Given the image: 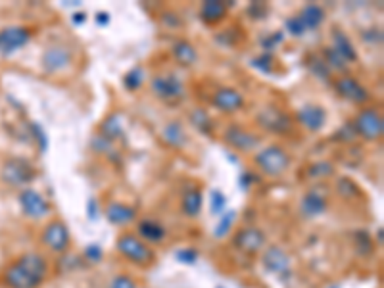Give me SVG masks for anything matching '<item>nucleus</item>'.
<instances>
[{
  "label": "nucleus",
  "mask_w": 384,
  "mask_h": 288,
  "mask_svg": "<svg viewBox=\"0 0 384 288\" xmlns=\"http://www.w3.org/2000/svg\"><path fill=\"white\" fill-rule=\"evenodd\" d=\"M48 275V261L35 252L23 254L4 271V285L8 288H37Z\"/></svg>",
  "instance_id": "obj_1"
},
{
  "label": "nucleus",
  "mask_w": 384,
  "mask_h": 288,
  "mask_svg": "<svg viewBox=\"0 0 384 288\" xmlns=\"http://www.w3.org/2000/svg\"><path fill=\"white\" fill-rule=\"evenodd\" d=\"M254 163L267 177H281L292 165V156L281 144H269L254 156Z\"/></svg>",
  "instance_id": "obj_2"
},
{
  "label": "nucleus",
  "mask_w": 384,
  "mask_h": 288,
  "mask_svg": "<svg viewBox=\"0 0 384 288\" xmlns=\"http://www.w3.org/2000/svg\"><path fill=\"white\" fill-rule=\"evenodd\" d=\"M116 248L119 256H123L127 261H131L139 267H150L156 261L154 250L144 243L141 236L133 233H123L116 240Z\"/></svg>",
  "instance_id": "obj_3"
},
{
  "label": "nucleus",
  "mask_w": 384,
  "mask_h": 288,
  "mask_svg": "<svg viewBox=\"0 0 384 288\" xmlns=\"http://www.w3.org/2000/svg\"><path fill=\"white\" fill-rule=\"evenodd\" d=\"M150 90H152L156 99L161 100V102H168V104H179L181 100H185V96H187L185 83L177 73L154 75L150 79Z\"/></svg>",
  "instance_id": "obj_4"
},
{
  "label": "nucleus",
  "mask_w": 384,
  "mask_h": 288,
  "mask_svg": "<svg viewBox=\"0 0 384 288\" xmlns=\"http://www.w3.org/2000/svg\"><path fill=\"white\" fill-rule=\"evenodd\" d=\"M0 177L10 187H26L37 179V167L23 158H10L2 163Z\"/></svg>",
  "instance_id": "obj_5"
},
{
  "label": "nucleus",
  "mask_w": 384,
  "mask_h": 288,
  "mask_svg": "<svg viewBox=\"0 0 384 288\" xmlns=\"http://www.w3.org/2000/svg\"><path fill=\"white\" fill-rule=\"evenodd\" d=\"M256 121H258V125L263 131H267L271 135H290L294 131L292 116L283 112V110L275 108V106H267V108L259 110Z\"/></svg>",
  "instance_id": "obj_6"
},
{
  "label": "nucleus",
  "mask_w": 384,
  "mask_h": 288,
  "mask_svg": "<svg viewBox=\"0 0 384 288\" xmlns=\"http://www.w3.org/2000/svg\"><path fill=\"white\" fill-rule=\"evenodd\" d=\"M356 135L365 141H381L384 135L383 114L376 108H363L352 121Z\"/></svg>",
  "instance_id": "obj_7"
},
{
  "label": "nucleus",
  "mask_w": 384,
  "mask_h": 288,
  "mask_svg": "<svg viewBox=\"0 0 384 288\" xmlns=\"http://www.w3.org/2000/svg\"><path fill=\"white\" fill-rule=\"evenodd\" d=\"M41 240L46 248L54 254H65L72 243V234H70V227L63 223L62 219H54L48 225L43 229Z\"/></svg>",
  "instance_id": "obj_8"
},
{
  "label": "nucleus",
  "mask_w": 384,
  "mask_h": 288,
  "mask_svg": "<svg viewBox=\"0 0 384 288\" xmlns=\"http://www.w3.org/2000/svg\"><path fill=\"white\" fill-rule=\"evenodd\" d=\"M225 144H229L231 148H234L236 152H254L261 143V138L256 133H252L244 127L232 123L225 129L223 133Z\"/></svg>",
  "instance_id": "obj_9"
},
{
  "label": "nucleus",
  "mask_w": 384,
  "mask_h": 288,
  "mask_svg": "<svg viewBox=\"0 0 384 288\" xmlns=\"http://www.w3.org/2000/svg\"><path fill=\"white\" fill-rule=\"evenodd\" d=\"M332 85H334V90L338 92L340 96L352 102V104L365 106L367 102L371 100V92L352 75H340L338 79H334Z\"/></svg>",
  "instance_id": "obj_10"
},
{
  "label": "nucleus",
  "mask_w": 384,
  "mask_h": 288,
  "mask_svg": "<svg viewBox=\"0 0 384 288\" xmlns=\"http://www.w3.org/2000/svg\"><path fill=\"white\" fill-rule=\"evenodd\" d=\"M31 29L23 25H8L0 29V54L10 56L21 50L31 41Z\"/></svg>",
  "instance_id": "obj_11"
},
{
  "label": "nucleus",
  "mask_w": 384,
  "mask_h": 288,
  "mask_svg": "<svg viewBox=\"0 0 384 288\" xmlns=\"http://www.w3.org/2000/svg\"><path fill=\"white\" fill-rule=\"evenodd\" d=\"M19 207H21L23 216L29 219H43L50 214L48 200L33 189H23L19 192Z\"/></svg>",
  "instance_id": "obj_12"
},
{
  "label": "nucleus",
  "mask_w": 384,
  "mask_h": 288,
  "mask_svg": "<svg viewBox=\"0 0 384 288\" xmlns=\"http://www.w3.org/2000/svg\"><path fill=\"white\" fill-rule=\"evenodd\" d=\"M232 244L236 250L244 254H258L265 248V233L258 227H242L239 233L234 234Z\"/></svg>",
  "instance_id": "obj_13"
},
{
  "label": "nucleus",
  "mask_w": 384,
  "mask_h": 288,
  "mask_svg": "<svg viewBox=\"0 0 384 288\" xmlns=\"http://www.w3.org/2000/svg\"><path fill=\"white\" fill-rule=\"evenodd\" d=\"M263 267L271 275H277L281 279H285V277L290 275V271H292V260H290V256L283 248L269 246V248H265V252H263Z\"/></svg>",
  "instance_id": "obj_14"
},
{
  "label": "nucleus",
  "mask_w": 384,
  "mask_h": 288,
  "mask_svg": "<svg viewBox=\"0 0 384 288\" xmlns=\"http://www.w3.org/2000/svg\"><path fill=\"white\" fill-rule=\"evenodd\" d=\"M296 121L307 131L319 133L327 125V110L319 104H304L296 110Z\"/></svg>",
  "instance_id": "obj_15"
},
{
  "label": "nucleus",
  "mask_w": 384,
  "mask_h": 288,
  "mask_svg": "<svg viewBox=\"0 0 384 288\" xmlns=\"http://www.w3.org/2000/svg\"><path fill=\"white\" fill-rule=\"evenodd\" d=\"M72 65V50L63 45L48 46L43 54V70L46 73H60Z\"/></svg>",
  "instance_id": "obj_16"
},
{
  "label": "nucleus",
  "mask_w": 384,
  "mask_h": 288,
  "mask_svg": "<svg viewBox=\"0 0 384 288\" xmlns=\"http://www.w3.org/2000/svg\"><path fill=\"white\" fill-rule=\"evenodd\" d=\"M212 104H214L219 112H223V114H234V112L244 108V94H242L239 89L221 87V89L215 90Z\"/></svg>",
  "instance_id": "obj_17"
},
{
  "label": "nucleus",
  "mask_w": 384,
  "mask_h": 288,
  "mask_svg": "<svg viewBox=\"0 0 384 288\" xmlns=\"http://www.w3.org/2000/svg\"><path fill=\"white\" fill-rule=\"evenodd\" d=\"M329 207L327 196L319 189H310L300 200V216L304 219H317Z\"/></svg>",
  "instance_id": "obj_18"
},
{
  "label": "nucleus",
  "mask_w": 384,
  "mask_h": 288,
  "mask_svg": "<svg viewBox=\"0 0 384 288\" xmlns=\"http://www.w3.org/2000/svg\"><path fill=\"white\" fill-rule=\"evenodd\" d=\"M106 219L116 227H125L137 219V209L123 202H110L106 206Z\"/></svg>",
  "instance_id": "obj_19"
},
{
  "label": "nucleus",
  "mask_w": 384,
  "mask_h": 288,
  "mask_svg": "<svg viewBox=\"0 0 384 288\" xmlns=\"http://www.w3.org/2000/svg\"><path fill=\"white\" fill-rule=\"evenodd\" d=\"M332 48L336 50V54L346 63H356L359 60L358 48L350 41V37L344 31H340V29L332 31Z\"/></svg>",
  "instance_id": "obj_20"
},
{
  "label": "nucleus",
  "mask_w": 384,
  "mask_h": 288,
  "mask_svg": "<svg viewBox=\"0 0 384 288\" xmlns=\"http://www.w3.org/2000/svg\"><path fill=\"white\" fill-rule=\"evenodd\" d=\"M137 233H139L137 236H141L146 244L163 243L165 236H168L165 227L161 225L160 221L150 219V217H146V219H143V221H139V225H137Z\"/></svg>",
  "instance_id": "obj_21"
},
{
  "label": "nucleus",
  "mask_w": 384,
  "mask_h": 288,
  "mask_svg": "<svg viewBox=\"0 0 384 288\" xmlns=\"http://www.w3.org/2000/svg\"><path fill=\"white\" fill-rule=\"evenodd\" d=\"M161 136H163V143L175 148V150H181L188 144V135L185 125L181 121H170L168 125L161 129Z\"/></svg>",
  "instance_id": "obj_22"
},
{
  "label": "nucleus",
  "mask_w": 384,
  "mask_h": 288,
  "mask_svg": "<svg viewBox=\"0 0 384 288\" xmlns=\"http://www.w3.org/2000/svg\"><path fill=\"white\" fill-rule=\"evenodd\" d=\"M227 12H229V8L221 0H205L202 8H200V18L208 25H217L227 18Z\"/></svg>",
  "instance_id": "obj_23"
},
{
  "label": "nucleus",
  "mask_w": 384,
  "mask_h": 288,
  "mask_svg": "<svg viewBox=\"0 0 384 288\" xmlns=\"http://www.w3.org/2000/svg\"><path fill=\"white\" fill-rule=\"evenodd\" d=\"M171 52H173V58L177 60V63H181L183 68H190L198 62V50L196 46L192 45L187 39H179L175 41L173 46H171Z\"/></svg>",
  "instance_id": "obj_24"
},
{
  "label": "nucleus",
  "mask_w": 384,
  "mask_h": 288,
  "mask_svg": "<svg viewBox=\"0 0 384 288\" xmlns=\"http://www.w3.org/2000/svg\"><path fill=\"white\" fill-rule=\"evenodd\" d=\"M298 18L300 21L304 23L305 31H313V29H319L323 25V21L327 18V14H325V10L323 6L319 4H305L304 8L300 10V14H298Z\"/></svg>",
  "instance_id": "obj_25"
},
{
  "label": "nucleus",
  "mask_w": 384,
  "mask_h": 288,
  "mask_svg": "<svg viewBox=\"0 0 384 288\" xmlns=\"http://www.w3.org/2000/svg\"><path fill=\"white\" fill-rule=\"evenodd\" d=\"M202 207H204V194L200 189H190L185 192V196L181 200V209L183 214L190 219H194L202 214Z\"/></svg>",
  "instance_id": "obj_26"
},
{
  "label": "nucleus",
  "mask_w": 384,
  "mask_h": 288,
  "mask_svg": "<svg viewBox=\"0 0 384 288\" xmlns=\"http://www.w3.org/2000/svg\"><path fill=\"white\" fill-rule=\"evenodd\" d=\"M305 65H307V70L312 72V75H315V79H319V81L323 83H331L332 72L329 70V65L323 62L321 56L310 54L305 58Z\"/></svg>",
  "instance_id": "obj_27"
},
{
  "label": "nucleus",
  "mask_w": 384,
  "mask_h": 288,
  "mask_svg": "<svg viewBox=\"0 0 384 288\" xmlns=\"http://www.w3.org/2000/svg\"><path fill=\"white\" fill-rule=\"evenodd\" d=\"M188 119H190L192 127H194L196 131H200L202 135H212V133H214V121H212V117L208 116L205 110H192V112L188 114Z\"/></svg>",
  "instance_id": "obj_28"
},
{
  "label": "nucleus",
  "mask_w": 384,
  "mask_h": 288,
  "mask_svg": "<svg viewBox=\"0 0 384 288\" xmlns=\"http://www.w3.org/2000/svg\"><path fill=\"white\" fill-rule=\"evenodd\" d=\"M100 135L106 136L108 141H116L119 136L123 135V125H121V119L117 114H112L108 116L102 123H100Z\"/></svg>",
  "instance_id": "obj_29"
},
{
  "label": "nucleus",
  "mask_w": 384,
  "mask_h": 288,
  "mask_svg": "<svg viewBox=\"0 0 384 288\" xmlns=\"http://www.w3.org/2000/svg\"><path fill=\"white\" fill-rule=\"evenodd\" d=\"M319 56L323 58V62L329 65V70H331V72L342 73V72H346V68H348V63L344 62V60L336 54V50H334L332 46H325Z\"/></svg>",
  "instance_id": "obj_30"
},
{
  "label": "nucleus",
  "mask_w": 384,
  "mask_h": 288,
  "mask_svg": "<svg viewBox=\"0 0 384 288\" xmlns=\"http://www.w3.org/2000/svg\"><path fill=\"white\" fill-rule=\"evenodd\" d=\"M354 244H356V250H358L361 258H367V256H371V254L375 252V243H373L371 234L367 233V231H356V234H354Z\"/></svg>",
  "instance_id": "obj_31"
},
{
  "label": "nucleus",
  "mask_w": 384,
  "mask_h": 288,
  "mask_svg": "<svg viewBox=\"0 0 384 288\" xmlns=\"http://www.w3.org/2000/svg\"><path fill=\"white\" fill-rule=\"evenodd\" d=\"M332 175H334V163L327 162V160H319L307 167V177L312 179H329Z\"/></svg>",
  "instance_id": "obj_32"
},
{
  "label": "nucleus",
  "mask_w": 384,
  "mask_h": 288,
  "mask_svg": "<svg viewBox=\"0 0 384 288\" xmlns=\"http://www.w3.org/2000/svg\"><path fill=\"white\" fill-rule=\"evenodd\" d=\"M144 79H146L144 70L141 68V65H137V68H133L131 72L125 73V77H123V85H125L127 90L134 92V90H139L141 87H143Z\"/></svg>",
  "instance_id": "obj_33"
},
{
  "label": "nucleus",
  "mask_w": 384,
  "mask_h": 288,
  "mask_svg": "<svg viewBox=\"0 0 384 288\" xmlns=\"http://www.w3.org/2000/svg\"><path fill=\"white\" fill-rule=\"evenodd\" d=\"M336 190H338L340 196L346 200L358 198L359 194H361V190H359L358 185H356L352 179H348V177H340L338 183H336Z\"/></svg>",
  "instance_id": "obj_34"
},
{
  "label": "nucleus",
  "mask_w": 384,
  "mask_h": 288,
  "mask_svg": "<svg viewBox=\"0 0 384 288\" xmlns=\"http://www.w3.org/2000/svg\"><path fill=\"white\" fill-rule=\"evenodd\" d=\"M234 221H236V212H227V214L219 217V221H217V225L214 229L215 238H223V236L231 233Z\"/></svg>",
  "instance_id": "obj_35"
},
{
  "label": "nucleus",
  "mask_w": 384,
  "mask_h": 288,
  "mask_svg": "<svg viewBox=\"0 0 384 288\" xmlns=\"http://www.w3.org/2000/svg\"><path fill=\"white\" fill-rule=\"evenodd\" d=\"M225 206H227V196L221 190H212V194H210V212L214 216H223Z\"/></svg>",
  "instance_id": "obj_36"
},
{
  "label": "nucleus",
  "mask_w": 384,
  "mask_h": 288,
  "mask_svg": "<svg viewBox=\"0 0 384 288\" xmlns=\"http://www.w3.org/2000/svg\"><path fill=\"white\" fill-rule=\"evenodd\" d=\"M160 21L165 25V28L170 29H181L183 25H185L183 18H181L175 10H163V12L160 14Z\"/></svg>",
  "instance_id": "obj_37"
},
{
  "label": "nucleus",
  "mask_w": 384,
  "mask_h": 288,
  "mask_svg": "<svg viewBox=\"0 0 384 288\" xmlns=\"http://www.w3.org/2000/svg\"><path fill=\"white\" fill-rule=\"evenodd\" d=\"M283 41H285V33H283V31H275V33H271V35L263 37L259 43H261V48L265 50V54H271Z\"/></svg>",
  "instance_id": "obj_38"
},
{
  "label": "nucleus",
  "mask_w": 384,
  "mask_h": 288,
  "mask_svg": "<svg viewBox=\"0 0 384 288\" xmlns=\"http://www.w3.org/2000/svg\"><path fill=\"white\" fill-rule=\"evenodd\" d=\"M285 31L290 37H296V39H300V37L305 35L304 23L300 21V18H298V16H290V18L286 19V21H285Z\"/></svg>",
  "instance_id": "obj_39"
},
{
  "label": "nucleus",
  "mask_w": 384,
  "mask_h": 288,
  "mask_svg": "<svg viewBox=\"0 0 384 288\" xmlns=\"http://www.w3.org/2000/svg\"><path fill=\"white\" fill-rule=\"evenodd\" d=\"M198 258H200V254H198L196 248H181L175 252V260L183 265H194Z\"/></svg>",
  "instance_id": "obj_40"
},
{
  "label": "nucleus",
  "mask_w": 384,
  "mask_h": 288,
  "mask_svg": "<svg viewBox=\"0 0 384 288\" xmlns=\"http://www.w3.org/2000/svg\"><path fill=\"white\" fill-rule=\"evenodd\" d=\"M90 148L97 154H110L112 152V148H114V143L108 141L106 136H102L99 133V135H94L90 138Z\"/></svg>",
  "instance_id": "obj_41"
},
{
  "label": "nucleus",
  "mask_w": 384,
  "mask_h": 288,
  "mask_svg": "<svg viewBox=\"0 0 384 288\" xmlns=\"http://www.w3.org/2000/svg\"><path fill=\"white\" fill-rule=\"evenodd\" d=\"M269 14V6L265 2H252L250 6H248V16L250 19L254 21H261V19L267 18Z\"/></svg>",
  "instance_id": "obj_42"
},
{
  "label": "nucleus",
  "mask_w": 384,
  "mask_h": 288,
  "mask_svg": "<svg viewBox=\"0 0 384 288\" xmlns=\"http://www.w3.org/2000/svg\"><path fill=\"white\" fill-rule=\"evenodd\" d=\"M252 65H254L256 70H259L261 73H273V56L263 52L261 56L252 60Z\"/></svg>",
  "instance_id": "obj_43"
},
{
  "label": "nucleus",
  "mask_w": 384,
  "mask_h": 288,
  "mask_svg": "<svg viewBox=\"0 0 384 288\" xmlns=\"http://www.w3.org/2000/svg\"><path fill=\"white\" fill-rule=\"evenodd\" d=\"M108 288H139V287H137L134 277L127 275V273H121V275H116L114 279L110 280V287Z\"/></svg>",
  "instance_id": "obj_44"
},
{
  "label": "nucleus",
  "mask_w": 384,
  "mask_h": 288,
  "mask_svg": "<svg viewBox=\"0 0 384 288\" xmlns=\"http://www.w3.org/2000/svg\"><path fill=\"white\" fill-rule=\"evenodd\" d=\"M334 138H336L338 143H354V141L358 138V135H356V131H354L352 123H344V125L340 127L338 131H336Z\"/></svg>",
  "instance_id": "obj_45"
},
{
  "label": "nucleus",
  "mask_w": 384,
  "mask_h": 288,
  "mask_svg": "<svg viewBox=\"0 0 384 288\" xmlns=\"http://www.w3.org/2000/svg\"><path fill=\"white\" fill-rule=\"evenodd\" d=\"M31 131H33V135H35L37 143L41 144V152H46V148H48V136H46V133L43 131L41 123H31Z\"/></svg>",
  "instance_id": "obj_46"
},
{
  "label": "nucleus",
  "mask_w": 384,
  "mask_h": 288,
  "mask_svg": "<svg viewBox=\"0 0 384 288\" xmlns=\"http://www.w3.org/2000/svg\"><path fill=\"white\" fill-rule=\"evenodd\" d=\"M102 256H104V252H102V246H99V244H89V246L85 248V260L90 261V263L100 261L102 260Z\"/></svg>",
  "instance_id": "obj_47"
},
{
  "label": "nucleus",
  "mask_w": 384,
  "mask_h": 288,
  "mask_svg": "<svg viewBox=\"0 0 384 288\" xmlns=\"http://www.w3.org/2000/svg\"><path fill=\"white\" fill-rule=\"evenodd\" d=\"M361 37H363V41L369 43V45H383V31L381 29H367V31L361 33Z\"/></svg>",
  "instance_id": "obj_48"
},
{
  "label": "nucleus",
  "mask_w": 384,
  "mask_h": 288,
  "mask_svg": "<svg viewBox=\"0 0 384 288\" xmlns=\"http://www.w3.org/2000/svg\"><path fill=\"white\" fill-rule=\"evenodd\" d=\"M256 181H258V177H256V175H254L252 172H242L241 175H239V185H241L244 190L250 189V187L254 185V183H256Z\"/></svg>",
  "instance_id": "obj_49"
},
{
  "label": "nucleus",
  "mask_w": 384,
  "mask_h": 288,
  "mask_svg": "<svg viewBox=\"0 0 384 288\" xmlns=\"http://www.w3.org/2000/svg\"><path fill=\"white\" fill-rule=\"evenodd\" d=\"M87 214H89V219L90 221H94L100 214V207H99V202L94 198L89 200V204H87Z\"/></svg>",
  "instance_id": "obj_50"
},
{
  "label": "nucleus",
  "mask_w": 384,
  "mask_h": 288,
  "mask_svg": "<svg viewBox=\"0 0 384 288\" xmlns=\"http://www.w3.org/2000/svg\"><path fill=\"white\" fill-rule=\"evenodd\" d=\"M72 21L75 25H83V23L87 21V14H85V12H77V14H73Z\"/></svg>",
  "instance_id": "obj_51"
},
{
  "label": "nucleus",
  "mask_w": 384,
  "mask_h": 288,
  "mask_svg": "<svg viewBox=\"0 0 384 288\" xmlns=\"http://www.w3.org/2000/svg\"><path fill=\"white\" fill-rule=\"evenodd\" d=\"M108 21H110V14L108 12H99L97 14V23L99 25H108Z\"/></svg>",
  "instance_id": "obj_52"
},
{
  "label": "nucleus",
  "mask_w": 384,
  "mask_h": 288,
  "mask_svg": "<svg viewBox=\"0 0 384 288\" xmlns=\"http://www.w3.org/2000/svg\"><path fill=\"white\" fill-rule=\"evenodd\" d=\"M331 288H338V287H331Z\"/></svg>",
  "instance_id": "obj_53"
}]
</instances>
